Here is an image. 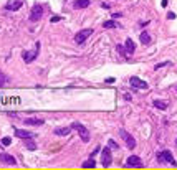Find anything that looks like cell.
Wrapping results in <instances>:
<instances>
[{
    "label": "cell",
    "mask_w": 177,
    "mask_h": 170,
    "mask_svg": "<svg viewBox=\"0 0 177 170\" xmlns=\"http://www.w3.org/2000/svg\"><path fill=\"white\" fill-rule=\"evenodd\" d=\"M71 129H74V131L78 132L83 142H89V131L86 129V126H83L81 122H73V124H71Z\"/></svg>",
    "instance_id": "cell-1"
},
{
    "label": "cell",
    "mask_w": 177,
    "mask_h": 170,
    "mask_svg": "<svg viewBox=\"0 0 177 170\" xmlns=\"http://www.w3.org/2000/svg\"><path fill=\"white\" fill-rule=\"evenodd\" d=\"M157 162L159 163H170V165H174V167L177 165V162L172 157V152H170V150H162V152L157 154Z\"/></svg>",
    "instance_id": "cell-2"
},
{
    "label": "cell",
    "mask_w": 177,
    "mask_h": 170,
    "mask_svg": "<svg viewBox=\"0 0 177 170\" xmlns=\"http://www.w3.org/2000/svg\"><path fill=\"white\" fill-rule=\"evenodd\" d=\"M38 53H40V41H36L35 50H27V51H23V53H22V56H23V61H25V63H32L33 60H36Z\"/></svg>",
    "instance_id": "cell-3"
},
{
    "label": "cell",
    "mask_w": 177,
    "mask_h": 170,
    "mask_svg": "<svg viewBox=\"0 0 177 170\" xmlns=\"http://www.w3.org/2000/svg\"><path fill=\"white\" fill-rule=\"evenodd\" d=\"M119 135H121V139L126 142V145H128L129 149H134V147H136V139L132 137L129 132H126L124 129H119Z\"/></svg>",
    "instance_id": "cell-4"
},
{
    "label": "cell",
    "mask_w": 177,
    "mask_h": 170,
    "mask_svg": "<svg viewBox=\"0 0 177 170\" xmlns=\"http://www.w3.org/2000/svg\"><path fill=\"white\" fill-rule=\"evenodd\" d=\"M93 33L91 28H85L81 30V32H78L76 35H74V43H78V45H81V43H85L86 40L89 38V35Z\"/></svg>",
    "instance_id": "cell-5"
},
{
    "label": "cell",
    "mask_w": 177,
    "mask_h": 170,
    "mask_svg": "<svg viewBox=\"0 0 177 170\" xmlns=\"http://www.w3.org/2000/svg\"><path fill=\"white\" fill-rule=\"evenodd\" d=\"M43 17V7L40 4H35L32 8V13H30V21H38Z\"/></svg>",
    "instance_id": "cell-6"
},
{
    "label": "cell",
    "mask_w": 177,
    "mask_h": 170,
    "mask_svg": "<svg viewBox=\"0 0 177 170\" xmlns=\"http://www.w3.org/2000/svg\"><path fill=\"white\" fill-rule=\"evenodd\" d=\"M101 163H103V167H109L111 162H113V155H111V147L108 145V147H104L103 149V154H101Z\"/></svg>",
    "instance_id": "cell-7"
},
{
    "label": "cell",
    "mask_w": 177,
    "mask_h": 170,
    "mask_svg": "<svg viewBox=\"0 0 177 170\" xmlns=\"http://www.w3.org/2000/svg\"><path fill=\"white\" fill-rule=\"evenodd\" d=\"M0 162L5 163V165H17V159L12 154H5V152H0Z\"/></svg>",
    "instance_id": "cell-8"
},
{
    "label": "cell",
    "mask_w": 177,
    "mask_h": 170,
    "mask_svg": "<svg viewBox=\"0 0 177 170\" xmlns=\"http://www.w3.org/2000/svg\"><path fill=\"white\" fill-rule=\"evenodd\" d=\"M129 83H131L132 88H138V89H147V83L142 81L141 78H138V76H131Z\"/></svg>",
    "instance_id": "cell-9"
},
{
    "label": "cell",
    "mask_w": 177,
    "mask_h": 170,
    "mask_svg": "<svg viewBox=\"0 0 177 170\" xmlns=\"http://www.w3.org/2000/svg\"><path fill=\"white\" fill-rule=\"evenodd\" d=\"M22 5H23V0H8L7 5H5V10H8V12L20 10Z\"/></svg>",
    "instance_id": "cell-10"
},
{
    "label": "cell",
    "mask_w": 177,
    "mask_h": 170,
    "mask_svg": "<svg viewBox=\"0 0 177 170\" xmlns=\"http://www.w3.org/2000/svg\"><path fill=\"white\" fill-rule=\"evenodd\" d=\"M126 167H142V160L138 155H129L126 160Z\"/></svg>",
    "instance_id": "cell-11"
},
{
    "label": "cell",
    "mask_w": 177,
    "mask_h": 170,
    "mask_svg": "<svg viewBox=\"0 0 177 170\" xmlns=\"http://www.w3.org/2000/svg\"><path fill=\"white\" fill-rule=\"evenodd\" d=\"M15 135L20 139H33L35 137V134L30 131H23V129H15Z\"/></svg>",
    "instance_id": "cell-12"
},
{
    "label": "cell",
    "mask_w": 177,
    "mask_h": 170,
    "mask_svg": "<svg viewBox=\"0 0 177 170\" xmlns=\"http://www.w3.org/2000/svg\"><path fill=\"white\" fill-rule=\"evenodd\" d=\"M45 120L43 119H38V117H28V119H25V124L27 126H43Z\"/></svg>",
    "instance_id": "cell-13"
},
{
    "label": "cell",
    "mask_w": 177,
    "mask_h": 170,
    "mask_svg": "<svg viewBox=\"0 0 177 170\" xmlns=\"http://www.w3.org/2000/svg\"><path fill=\"white\" fill-rule=\"evenodd\" d=\"M126 51H128L129 56L134 55V51H136V45H134V41H132L131 38H126Z\"/></svg>",
    "instance_id": "cell-14"
},
{
    "label": "cell",
    "mask_w": 177,
    "mask_h": 170,
    "mask_svg": "<svg viewBox=\"0 0 177 170\" xmlns=\"http://www.w3.org/2000/svg\"><path fill=\"white\" fill-rule=\"evenodd\" d=\"M152 104H154V107H157V109H161V111H166L167 106H169L166 101H161V99H154Z\"/></svg>",
    "instance_id": "cell-15"
},
{
    "label": "cell",
    "mask_w": 177,
    "mask_h": 170,
    "mask_svg": "<svg viewBox=\"0 0 177 170\" xmlns=\"http://www.w3.org/2000/svg\"><path fill=\"white\" fill-rule=\"evenodd\" d=\"M139 40H141L142 45H149V43H151V35H149L147 32H142L141 35H139Z\"/></svg>",
    "instance_id": "cell-16"
},
{
    "label": "cell",
    "mask_w": 177,
    "mask_h": 170,
    "mask_svg": "<svg viewBox=\"0 0 177 170\" xmlns=\"http://www.w3.org/2000/svg\"><path fill=\"white\" fill-rule=\"evenodd\" d=\"M71 132V127H58L55 129V134L57 135H68Z\"/></svg>",
    "instance_id": "cell-17"
},
{
    "label": "cell",
    "mask_w": 177,
    "mask_h": 170,
    "mask_svg": "<svg viewBox=\"0 0 177 170\" xmlns=\"http://www.w3.org/2000/svg\"><path fill=\"white\" fill-rule=\"evenodd\" d=\"M94 167H96V162H94V159H93V157L83 162V169H94Z\"/></svg>",
    "instance_id": "cell-18"
},
{
    "label": "cell",
    "mask_w": 177,
    "mask_h": 170,
    "mask_svg": "<svg viewBox=\"0 0 177 170\" xmlns=\"http://www.w3.org/2000/svg\"><path fill=\"white\" fill-rule=\"evenodd\" d=\"M73 5H74L76 8H86V7L89 5V0H76Z\"/></svg>",
    "instance_id": "cell-19"
},
{
    "label": "cell",
    "mask_w": 177,
    "mask_h": 170,
    "mask_svg": "<svg viewBox=\"0 0 177 170\" xmlns=\"http://www.w3.org/2000/svg\"><path fill=\"white\" fill-rule=\"evenodd\" d=\"M25 147L28 150H36V144L32 140V139H25Z\"/></svg>",
    "instance_id": "cell-20"
},
{
    "label": "cell",
    "mask_w": 177,
    "mask_h": 170,
    "mask_svg": "<svg viewBox=\"0 0 177 170\" xmlns=\"http://www.w3.org/2000/svg\"><path fill=\"white\" fill-rule=\"evenodd\" d=\"M103 27H104V28H118L119 25H118L114 20H108V21H104V23H103Z\"/></svg>",
    "instance_id": "cell-21"
},
{
    "label": "cell",
    "mask_w": 177,
    "mask_h": 170,
    "mask_svg": "<svg viewBox=\"0 0 177 170\" xmlns=\"http://www.w3.org/2000/svg\"><path fill=\"white\" fill-rule=\"evenodd\" d=\"M116 50L119 51V53L123 55V56H129V55H128V51L124 50V46H123V45H118V46H116Z\"/></svg>",
    "instance_id": "cell-22"
},
{
    "label": "cell",
    "mask_w": 177,
    "mask_h": 170,
    "mask_svg": "<svg viewBox=\"0 0 177 170\" xmlns=\"http://www.w3.org/2000/svg\"><path fill=\"white\" fill-rule=\"evenodd\" d=\"M5 83H7V76H5L4 73H2V71H0V88H2V86H4Z\"/></svg>",
    "instance_id": "cell-23"
},
{
    "label": "cell",
    "mask_w": 177,
    "mask_h": 170,
    "mask_svg": "<svg viewBox=\"0 0 177 170\" xmlns=\"http://www.w3.org/2000/svg\"><path fill=\"white\" fill-rule=\"evenodd\" d=\"M0 142H2V145H10V144H12V139H10V137H4Z\"/></svg>",
    "instance_id": "cell-24"
},
{
    "label": "cell",
    "mask_w": 177,
    "mask_h": 170,
    "mask_svg": "<svg viewBox=\"0 0 177 170\" xmlns=\"http://www.w3.org/2000/svg\"><path fill=\"white\" fill-rule=\"evenodd\" d=\"M108 145H109L111 149H118V144L113 140V139H109V140H108Z\"/></svg>",
    "instance_id": "cell-25"
},
{
    "label": "cell",
    "mask_w": 177,
    "mask_h": 170,
    "mask_svg": "<svg viewBox=\"0 0 177 170\" xmlns=\"http://www.w3.org/2000/svg\"><path fill=\"white\" fill-rule=\"evenodd\" d=\"M167 64H169V61H162V63L156 64V69H159V68H162V66H167Z\"/></svg>",
    "instance_id": "cell-26"
},
{
    "label": "cell",
    "mask_w": 177,
    "mask_h": 170,
    "mask_svg": "<svg viewBox=\"0 0 177 170\" xmlns=\"http://www.w3.org/2000/svg\"><path fill=\"white\" fill-rule=\"evenodd\" d=\"M167 18H169V20H174V18H176V13H174V12H169V13H167Z\"/></svg>",
    "instance_id": "cell-27"
},
{
    "label": "cell",
    "mask_w": 177,
    "mask_h": 170,
    "mask_svg": "<svg viewBox=\"0 0 177 170\" xmlns=\"http://www.w3.org/2000/svg\"><path fill=\"white\" fill-rule=\"evenodd\" d=\"M58 20H61V17H58V15L57 17H51V21H58Z\"/></svg>",
    "instance_id": "cell-28"
},
{
    "label": "cell",
    "mask_w": 177,
    "mask_h": 170,
    "mask_svg": "<svg viewBox=\"0 0 177 170\" xmlns=\"http://www.w3.org/2000/svg\"><path fill=\"white\" fill-rule=\"evenodd\" d=\"M124 99H126V101H131V94H124Z\"/></svg>",
    "instance_id": "cell-29"
},
{
    "label": "cell",
    "mask_w": 177,
    "mask_h": 170,
    "mask_svg": "<svg viewBox=\"0 0 177 170\" xmlns=\"http://www.w3.org/2000/svg\"><path fill=\"white\" fill-rule=\"evenodd\" d=\"M114 81H116L114 78H108V79H106V83H114Z\"/></svg>",
    "instance_id": "cell-30"
},
{
    "label": "cell",
    "mask_w": 177,
    "mask_h": 170,
    "mask_svg": "<svg viewBox=\"0 0 177 170\" xmlns=\"http://www.w3.org/2000/svg\"><path fill=\"white\" fill-rule=\"evenodd\" d=\"M161 4H162V7H167V0H162Z\"/></svg>",
    "instance_id": "cell-31"
},
{
    "label": "cell",
    "mask_w": 177,
    "mask_h": 170,
    "mask_svg": "<svg viewBox=\"0 0 177 170\" xmlns=\"http://www.w3.org/2000/svg\"><path fill=\"white\" fill-rule=\"evenodd\" d=\"M176 144H177V140H176Z\"/></svg>",
    "instance_id": "cell-32"
}]
</instances>
